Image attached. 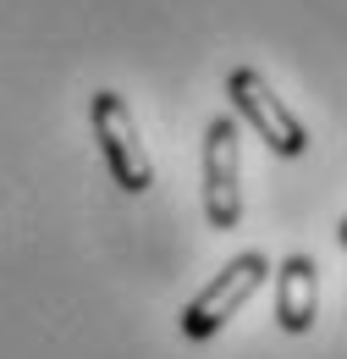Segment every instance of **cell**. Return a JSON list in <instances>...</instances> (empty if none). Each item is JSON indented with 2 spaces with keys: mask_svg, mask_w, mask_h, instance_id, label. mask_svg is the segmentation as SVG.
<instances>
[{
  "mask_svg": "<svg viewBox=\"0 0 347 359\" xmlns=\"http://www.w3.org/2000/svg\"><path fill=\"white\" fill-rule=\"evenodd\" d=\"M226 100H232V116H243V122L264 138V149H270V155L298 161V155L309 149L304 122L287 111V100H281V94L264 83V72H254V67H232V72H226Z\"/></svg>",
  "mask_w": 347,
  "mask_h": 359,
  "instance_id": "obj_3",
  "label": "cell"
},
{
  "mask_svg": "<svg viewBox=\"0 0 347 359\" xmlns=\"http://www.w3.org/2000/svg\"><path fill=\"white\" fill-rule=\"evenodd\" d=\"M342 243H347V222H342Z\"/></svg>",
  "mask_w": 347,
  "mask_h": 359,
  "instance_id": "obj_6",
  "label": "cell"
},
{
  "mask_svg": "<svg viewBox=\"0 0 347 359\" xmlns=\"http://www.w3.org/2000/svg\"><path fill=\"white\" fill-rule=\"evenodd\" d=\"M320 315V266L309 255H287L276 266V326L287 337H304Z\"/></svg>",
  "mask_w": 347,
  "mask_h": 359,
  "instance_id": "obj_5",
  "label": "cell"
},
{
  "mask_svg": "<svg viewBox=\"0 0 347 359\" xmlns=\"http://www.w3.org/2000/svg\"><path fill=\"white\" fill-rule=\"evenodd\" d=\"M204 222L232 232L243 222V128L237 116H215L204 133Z\"/></svg>",
  "mask_w": 347,
  "mask_h": 359,
  "instance_id": "obj_4",
  "label": "cell"
},
{
  "mask_svg": "<svg viewBox=\"0 0 347 359\" xmlns=\"http://www.w3.org/2000/svg\"><path fill=\"white\" fill-rule=\"evenodd\" d=\"M264 276H270V260H264L260 249H248V255L226 260V266L210 276V287H204L199 299H187V304H182V315H176L182 337H187V343H210L220 326H226V320H232V315H237L264 287Z\"/></svg>",
  "mask_w": 347,
  "mask_h": 359,
  "instance_id": "obj_1",
  "label": "cell"
},
{
  "mask_svg": "<svg viewBox=\"0 0 347 359\" xmlns=\"http://www.w3.org/2000/svg\"><path fill=\"white\" fill-rule=\"evenodd\" d=\"M88 122H94V144L105 155V172L122 194H149L155 188V166H149V149L138 138V122H132L127 100L116 89H99L88 100Z\"/></svg>",
  "mask_w": 347,
  "mask_h": 359,
  "instance_id": "obj_2",
  "label": "cell"
}]
</instances>
